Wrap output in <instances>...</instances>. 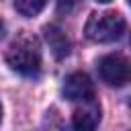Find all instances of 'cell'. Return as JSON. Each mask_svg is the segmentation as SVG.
Instances as JSON below:
<instances>
[{
    "mask_svg": "<svg viewBox=\"0 0 131 131\" xmlns=\"http://www.w3.org/2000/svg\"><path fill=\"white\" fill-rule=\"evenodd\" d=\"M47 0H14V8L23 16H37L45 8Z\"/></svg>",
    "mask_w": 131,
    "mask_h": 131,
    "instance_id": "cell-7",
    "label": "cell"
},
{
    "mask_svg": "<svg viewBox=\"0 0 131 131\" xmlns=\"http://www.w3.org/2000/svg\"><path fill=\"white\" fill-rule=\"evenodd\" d=\"M6 63L23 76H37L41 70L39 39L31 33H20L6 49Z\"/></svg>",
    "mask_w": 131,
    "mask_h": 131,
    "instance_id": "cell-1",
    "label": "cell"
},
{
    "mask_svg": "<svg viewBox=\"0 0 131 131\" xmlns=\"http://www.w3.org/2000/svg\"><path fill=\"white\" fill-rule=\"evenodd\" d=\"M43 33H45V39H47V43H49L51 53H53L57 59H63V57L70 53V39L66 37V33H63L59 27H55V25L45 27Z\"/></svg>",
    "mask_w": 131,
    "mask_h": 131,
    "instance_id": "cell-6",
    "label": "cell"
},
{
    "mask_svg": "<svg viewBox=\"0 0 131 131\" xmlns=\"http://www.w3.org/2000/svg\"><path fill=\"white\" fill-rule=\"evenodd\" d=\"M63 96L68 100H72V102H78V100L94 96V84L88 78V74H84V72L70 74L66 78V82H63Z\"/></svg>",
    "mask_w": 131,
    "mask_h": 131,
    "instance_id": "cell-4",
    "label": "cell"
},
{
    "mask_svg": "<svg viewBox=\"0 0 131 131\" xmlns=\"http://www.w3.org/2000/svg\"><path fill=\"white\" fill-rule=\"evenodd\" d=\"M4 31H6V27H4V23H2V20H0V39H2V37H4Z\"/></svg>",
    "mask_w": 131,
    "mask_h": 131,
    "instance_id": "cell-9",
    "label": "cell"
},
{
    "mask_svg": "<svg viewBox=\"0 0 131 131\" xmlns=\"http://www.w3.org/2000/svg\"><path fill=\"white\" fill-rule=\"evenodd\" d=\"M98 76L104 84L121 88L129 82V61L119 53H108L98 61Z\"/></svg>",
    "mask_w": 131,
    "mask_h": 131,
    "instance_id": "cell-3",
    "label": "cell"
},
{
    "mask_svg": "<svg viewBox=\"0 0 131 131\" xmlns=\"http://www.w3.org/2000/svg\"><path fill=\"white\" fill-rule=\"evenodd\" d=\"M0 121H2V104H0Z\"/></svg>",
    "mask_w": 131,
    "mask_h": 131,
    "instance_id": "cell-10",
    "label": "cell"
},
{
    "mask_svg": "<svg viewBox=\"0 0 131 131\" xmlns=\"http://www.w3.org/2000/svg\"><path fill=\"white\" fill-rule=\"evenodd\" d=\"M125 27H127V23L119 12L102 10V12H92L88 16L84 33L94 43H113L123 37Z\"/></svg>",
    "mask_w": 131,
    "mask_h": 131,
    "instance_id": "cell-2",
    "label": "cell"
},
{
    "mask_svg": "<svg viewBox=\"0 0 131 131\" xmlns=\"http://www.w3.org/2000/svg\"><path fill=\"white\" fill-rule=\"evenodd\" d=\"M80 106H76L74 115H72V125L76 129H94L100 121V106L98 102L94 100V96L90 98H84V100H78Z\"/></svg>",
    "mask_w": 131,
    "mask_h": 131,
    "instance_id": "cell-5",
    "label": "cell"
},
{
    "mask_svg": "<svg viewBox=\"0 0 131 131\" xmlns=\"http://www.w3.org/2000/svg\"><path fill=\"white\" fill-rule=\"evenodd\" d=\"M76 6H78V0H59L57 2V10L59 12H66V14H70Z\"/></svg>",
    "mask_w": 131,
    "mask_h": 131,
    "instance_id": "cell-8",
    "label": "cell"
},
{
    "mask_svg": "<svg viewBox=\"0 0 131 131\" xmlns=\"http://www.w3.org/2000/svg\"><path fill=\"white\" fill-rule=\"evenodd\" d=\"M98 2H111V0H98Z\"/></svg>",
    "mask_w": 131,
    "mask_h": 131,
    "instance_id": "cell-11",
    "label": "cell"
}]
</instances>
